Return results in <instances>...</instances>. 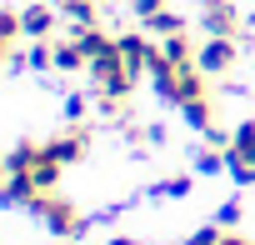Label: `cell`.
<instances>
[{
    "instance_id": "obj_1",
    "label": "cell",
    "mask_w": 255,
    "mask_h": 245,
    "mask_svg": "<svg viewBox=\"0 0 255 245\" xmlns=\"http://www.w3.org/2000/svg\"><path fill=\"white\" fill-rule=\"evenodd\" d=\"M85 70L100 80V100H105V110H120V100L130 95V85H135V70L125 65L120 40H115V50H105V55H100V60H90Z\"/></svg>"
},
{
    "instance_id": "obj_2",
    "label": "cell",
    "mask_w": 255,
    "mask_h": 245,
    "mask_svg": "<svg viewBox=\"0 0 255 245\" xmlns=\"http://www.w3.org/2000/svg\"><path fill=\"white\" fill-rule=\"evenodd\" d=\"M30 210H35V215L45 220V230H50V235H60V240H70V235H80V230H85V215H80L65 195H50V190H45V195H35V205H30Z\"/></svg>"
},
{
    "instance_id": "obj_3",
    "label": "cell",
    "mask_w": 255,
    "mask_h": 245,
    "mask_svg": "<svg viewBox=\"0 0 255 245\" xmlns=\"http://www.w3.org/2000/svg\"><path fill=\"white\" fill-rule=\"evenodd\" d=\"M195 65H200L205 75H225V70L235 65V35H210V40L200 45Z\"/></svg>"
},
{
    "instance_id": "obj_4",
    "label": "cell",
    "mask_w": 255,
    "mask_h": 245,
    "mask_svg": "<svg viewBox=\"0 0 255 245\" xmlns=\"http://www.w3.org/2000/svg\"><path fill=\"white\" fill-rule=\"evenodd\" d=\"M45 150H50V155H55L60 165H75V160H80V155L90 150V135H85V125H70V130H65V135H55V140H50Z\"/></svg>"
},
{
    "instance_id": "obj_5",
    "label": "cell",
    "mask_w": 255,
    "mask_h": 245,
    "mask_svg": "<svg viewBox=\"0 0 255 245\" xmlns=\"http://www.w3.org/2000/svg\"><path fill=\"white\" fill-rule=\"evenodd\" d=\"M205 30L210 35H235L240 30V15H235V5H225V0H205Z\"/></svg>"
},
{
    "instance_id": "obj_6",
    "label": "cell",
    "mask_w": 255,
    "mask_h": 245,
    "mask_svg": "<svg viewBox=\"0 0 255 245\" xmlns=\"http://www.w3.org/2000/svg\"><path fill=\"white\" fill-rule=\"evenodd\" d=\"M225 160H230V170H240V165H255V125L245 120V125L230 135V145H225Z\"/></svg>"
},
{
    "instance_id": "obj_7",
    "label": "cell",
    "mask_w": 255,
    "mask_h": 245,
    "mask_svg": "<svg viewBox=\"0 0 255 245\" xmlns=\"http://www.w3.org/2000/svg\"><path fill=\"white\" fill-rule=\"evenodd\" d=\"M120 55H125V65H130V70L140 75V70H150V55H155V45H150L145 35H120Z\"/></svg>"
},
{
    "instance_id": "obj_8",
    "label": "cell",
    "mask_w": 255,
    "mask_h": 245,
    "mask_svg": "<svg viewBox=\"0 0 255 245\" xmlns=\"http://www.w3.org/2000/svg\"><path fill=\"white\" fill-rule=\"evenodd\" d=\"M20 20H25V35H30V40H45V35L55 30V10H50V5H25Z\"/></svg>"
},
{
    "instance_id": "obj_9",
    "label": "cell",
    "mask_w": 255,
    "mask_h": 245,
    "mask_svg": "<svg viewBox=\"0 0 255 245\" xmlns=\"http://www.w3.org/2000/svg\"><path fill=\"white\" fill-rule=\"evenodd\" d=\"M160 55H165L170 65H195V55H200V50H195V40L180 30V35H165V40H160Z\"/></svg>"
},
{
    "instance_id": "obj_10",
    "label": "cell",
    "mask_w": 255,
    "mask_h": 245,
    "mask_svg": "<svg viewBox=\"0 0 255 245\" xmlns=\"http://www.w3.org/2000/svg\"><path fill=\"white\" fill-rule=\"evenodd\" d=\"M40 150H45V145H35V140H20V145L5 155V175H30V165L40 160Z\"/></svg>"
},
{
    "instance_id": "obj_11",
    "label": "cell",
    "mask_w": 255,
    "mask_h": 245,
    "mask_svg": "<svg viewBox=\"0 0 255 245\" xmlns=\"http://www.w3.org/2000/svg\"><path fill=\"white\" fill-rule=\"evenodd\" d=\"M75 40H80V50H85V60H100L105 50H115V40H110L105 30H95V25H80V30H75Z\"/></svg>"
},
{
    "instance_id": "obj_12",
    "label": "cell",
    "mask_w": 255,
    "mask_h": 245,
    "mask_svg": "<svg viewBox=\"0 0 255 245\" xmlns=\"http://www.w3.org/2000/svg\"><path fill=\"white\" fill-rule=\"evenodd\" d=\"M30 180L40 185V195H45V190H55V180H60V160H55L50 150H40V160L30 165Z\"/></svg>"
},
{
    "instance_id": "obj_13",
    "label": "cell",
    "mask_w": 255,
    "mask_h": 245,
    "mask_svg": "<svg viewBox=\"0 0 255 245\" xmlns=\"http://www.w3.org/2000/svg\"><path fill=\"white\" fill-rule=\"evenodd\" d=\"M80 65H90L80 40H55V70H80Z\"/></svg>"
},
{
    "instance_id": "obj_14",
    "label": "cell",
    "mask_w": 255,
    "mask_h": 245,
    "mask_svg": "<svg viewBox=\"0 0 255 245\" xmlns=\"http://www.w3.org/2000/svg\"><path fill=\"white\" fill-rule=\"evenodd\" d=\"M25 35V20H20V10H0V45H5V50H15V40Z\"/></svg>"
},
{
    "instance_id": "obj_15",
    "label": "cell",
    "mask_w": 255,
    "mask_h": 245,
    "mask_svg": "<svg viewBox=\"0 0 255 245\" xmlns=\"http://www.w3.org/2000/svg\"><path fill=\"white\" fill-rule=\"evenodd\" d=\"M180 110H185V120H190L195 130H210V125H215V110H210V95H205V100H190V105H180Z\"/></svg>"
},
{
    "instance_id": "obj_16",
    "label": "cell",
    "mask_w": 255,
    "mask_h": 245,
    "mask_svg": "<svg viewBox=\"0 0 255 245\" xmlns=\"http://www.w3.org/2000/svg\"><path fill=\"white\" fill-rule=\"evenodd\" d=\"M150 30H155V35H160V40H165V35H180V30H185V20H180V15H175V10H160V15H155V20H150Z\"/></svg>"
},
{
    "instance_id": "obj_17",
    "label": "cell",
    "mask_w": 255,
    "mask_h": 245,
    "mask_svg": "<svg viewBox=\"0 0 255 245\" xmlns=\"http://www.w3.org/2000/svg\"><path fill=\"white\" fill-rule=\"evenodd\" d=\"M75 25H95V0H70V5H60Z\"/></svg>"
},
{
    "instance_id": "obj_18",
    "label": "cell",
    "mask_w": 255,
    "mask_h": 245,
    "mask_svg": "<svg viewBox=\"0 0 255 245\" xmlns=\"http://www.w3.org/2000/svg\"><path fill=\"white\" fill-rule=\"evenodd\" d=\"M220 165H230V160H225L220 150H200V155H195V170H200V175H215Z\"/></svg>"
},
{
    "instance_id": "obj_19",
    "label": "cell",
    "mask_w": 255,
    "mask_h": 245,
    "mask_svg": "<svg viewBox=\"0 0 255 245\" xmlns=\"http://www.w3.org/2000/svg\"><path fill=\"white\" fill-rule=\"evenodd\" d=\"M30 65H35V70H50V65H55V50H50L45 40H35V45H30Z\"/></svg>"
},
{
    "instance_id": "obj_20",
    "label": "cell",
    "mask_w": 255,
    "mask_h": 245,
    "mask_svg": "<svg viewBox=\"0 0 255 245\" xmlns=\"http://www.w3.org/2000/svg\"><path fill=\"white\" fill-rule=\"evenodd\" d=\"M65 115H70V125H80V120L90 115V100H85V95H70V100H65Z\"/></svg>"
},
{
    "instance_id": "obj_21",
    "label": "cell",
    "mask_w": 255,
    "mask_h": 245,
    "mask_svg": "<svg viewBox=\"0 0 255 245\" xmlns=\"http://www.w3.org/2000/svg\"><path fill=\"white\" fill-rule=\"evenodd\" d=\"M185 245H225V235H220V225H205V230H195Z\"/></svg>"
},
{
    "instance_id": "obj_22",
    "label": "cell",
    "mask_w": 255,
    "mask_h": 245,
    "mask_svg": "<svg viewBox=\"0 0 255 245\" xmlns=\"http://www.w3.org/2000/svg\"><path fill=\"white\" fill-rule=\"evenodd\" d=\"M160 190H165V195H185V190H190V180H185V175H175V180H165Z\"/></svg>"
},
{
    "instance_id": "obj_23",
    "label": "cell",
    "mask_w": 255,
    "mask_h": 245,
    "mask_svg": "<svg viewBox=\"0 0 255 245\" xmlns=\"http://www.w3.org/2000/svg\"><path fill=\"white\" fill-rule=\"evenodd\" d=\"M240 220V200H230V205H220V225H235Z\"/></svg>"
},
{
    "instance_id": "obj_24",
    "label": "cell",
    "mask_w": 255,
    "mask_h": 245,
    "mask_svg": "<svg viewBox=\"0 0 255 245\" xmlns=\"http://www.w3.org/2000/svg\"><path fill=\"white\" fill-rule=\"evenodd\" d=\"M225 245H250V240L245 235H225Z\"/></svg>"
},
{
    "instance_id": "obj_25",
    "label": "cell",
    "mask_w": 255,
    "mask_h": 245,
    "mask_svg": "<svg viewBox=\"0 0 255 245\" xmlns=\"http://www.w3.org/2000/svg\"><path fill=\"white\" fill-rule=\"evenodd\" d=\"M110 245H130V240H120V235H115V240H110Z\"/></svg>"
},
{
    "instance_id": "obj_26",
    "label": "cell",
    "mask_w": 255,
    "mask_h": 245,
    "mask_svg": "<svg viewBox=\"0 0 255 245\" xmlns=\"http://www.w3.org/2000/svg\"><path fill=\"white\" fill-rule=\"evenodd\" d=\"M50 5H70V0H50Z\"/></svg>"
}]
</instances>
